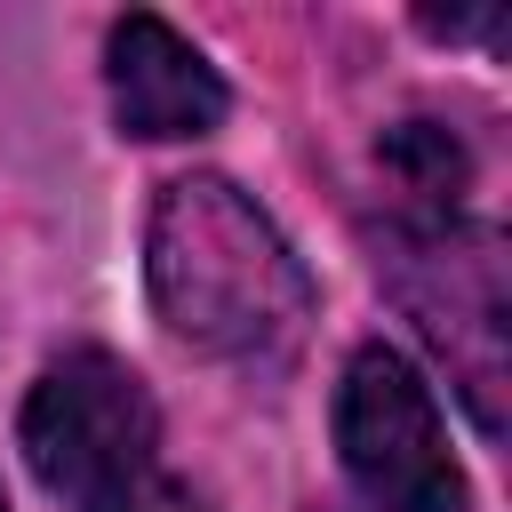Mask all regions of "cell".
<instances>
[{"mask_svg":"<svg viewBox=\"0 0 512 512\" xmlns=\"http://www.w3.org/2000/svg\"><path fill=\"white\" fill-rule=\"evenodd\" d=\"M336 448L368 512H464V480L432 408V384L392 352L360 344L336 384Z\"/></svg>","mask_w":512,"mask_h":512,"instance_id":"obj_3","label":"cell"},{"mask_svg":"<svg viewBox=\"0 0 512 512\" xmlns=\"http://www.w3.org/2000/svg\"><path fill=\"white\" fill-rule=\"evenodd\" d=\"M416 24H424L432 40H496V32H504V16H496V8H472V16H432V8H424Z\"/></svg>","mask_w":512,"mask_h":512,"instance_id":"obj_8","label":"cell"},{"mask_svg":"<svg viewBox=\"0 0 512 512\" xmlns=\"http://www.w3.org/2000/svg\"><path fill=\"white\" fill-rule=\"evenodd\" d=\"M144 272L160 320L240 368H280L312 328V272L280 240V224L224 176H176L152 200Z\"/></svg>","mask_w":512,"mask_h":512,"instance_id":"obj_1","label":"cell"},{"mask_svg":"<svg viewBox=\"0 0 512 512\" xmlns=\"http://www.w3.org/2000/svg\"><path fill=\"white\" fill-rule=\"evenodd\" d=\"M88 512H200V496H192L184 480H168V472H136V480H120L112 496H96Z\"/></svg>","mask_w":512,"mask_h":512,"instance_id":"obj_7","label":"cell"},{"mask_svg":"<svg viewBox=\"0 0 512 512\" xmlns=\"http://www.w3.org/2000/svg\"><path fill=\"white\" fill-rule=\"evenodd\" d=\"M376 168H384V192H392V224H400V232L456 224L464 184H472V152H464L456 128H440V120H400V128H384Z\"/></svg>","mask_w":512,"mask_h":512,"instance_id":"obj_6","label":"cell"},{"mask_svg":"<svg viewBox=\"0 0 512 512\" xmlns=\"http://www.w3.org/2000/svg\"><path fill=\"white\" fill-rule=\"evenodd\" d=\"M0 512H8V496H0Z\"/></svg>","mask_w":512,"mask_h":512,"instance_id":"obj_9","label":"cell"},{"mask_svg":"<svg viewBox=\"0 0 512 512\" xmlns=\"http://www.w3.org/2000/svg\"><path fill=\"white\" fill-rule=\"evenodd\" d=\"M392 288L408 304V320L432 336V352L448 360L456 392L472 400L480 432H504V248L480 224H432V232H400L392 224Z\"/></svg>","mask_w":512,"mask_h":512,"instance_id":"obj_2","label":"cell"},{"mask_svg":"<svg viewBox=\"0 0 512 512\" xmlns=\"http://www.w3.org/2000/svg\"><path fill=\"white\" fill-rule=\"evenodd\" d=\"M152 392L136 384V368H120L112 352H64L32 400H24V456L48 488L96 504L120 480L152 472Z\"/></svg>","mask_w":512,"mask_h":512,"instance_id":"obj_4","label":"cell"},{"mask_svg":"<svg viewBox=\"0 0 512 512\" xmlns=\"http://www.w3.org/2000/svg\"><path fill=\"white\" fill-rule=\"evenodd\" d=\"M104 80H112V112L128 136H208L224 120V80L208 72V56L160 24V16H120L104 40Z\"/></svg>","mask_w":512,"mask_h":512,"instance_id":"obj_5","label":"cell"}]
</instances>
